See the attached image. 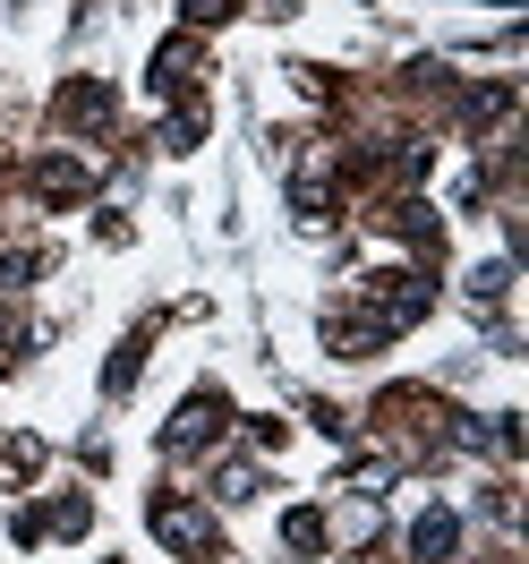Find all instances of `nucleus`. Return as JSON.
<instances>
[{
	"mask_svg": "<svg viewBox=\"0 0 529 564\" xmlns=\"http://www.w3.org/2000/svg\"><path fill=\"white\" fill-rule=\"evenodd\" d=\"M410 556H419V564H444V556H453V513H444V505H436V513H419V530H410Z\"/></svg>",
	"mask_w": 529,
	"mask_h": 564,
	"instance_id": "obj_3",
	"label": "nucleus"
},
{
	"mask_svg": "<svg viewBox=\"0 0 529 564\" xmlns=\"http://www.w3.org/2000/svg\"><path fill=\"white\" fill-rule=\"evenodd\" d=\"M213 427H222V402H213V393H197V402L179 411V427H172V436H163V445H172V454H188V445H206Z\"/></svg>",
	"mask_w": 529,
	"mask_h": 564,
	"instance_id": "obj_2",
	"label": "nucleus"
},
{
	"mask_svg": "<svg viewBox=\"0 0 529 564\" xmlns=\"http://www.w3.org/2000/svg\"><path fill=\"white\" fill-rule=\"evenodd\" d=\"M43 197H60V206L86 197V172H77V163H43Z\"/></svg>",
	"mask_w": 529,
	"mask_h": 564,
	"instance_id": "obj_4",
	"label": "nucleus"
},
{
	"mask_svg": "<svg viewBox=\"0 0 529 564\" xmlns=\"http://www.w3.org/2000/svg\"><path fill=\"white\" fill-rule=\"evenodd\" d=\"M154 530H163V539H172V547H179L188 564H222V539H213V522L197 513V505L163 496V505H154Z\"/></svg>",
	"mask_w": 529,
	"mask_h": 564,
	"instance_id": "obj_1",
	"label": "nucleus"
},
{
	"mask_svg": "<svg viewBox=\"0 0 529 564\" xmlns=\"http://www.w3.org/2000/svg\"><path fill=\"white\" fill-rule=\"evenodd\" d=\"M283 539H290V547H317V539H324V522H317V513H290V522H283Z\"/></svg>",
	"mask_w": 529,
	"mask_h": 564,
	"instance_id": "obj_5",
	"label": "nucleus"
},
{
	"mask_svg": "<svg viewBox=\"0 0 529 564\" xmlns=\"http://www.w3.org/2000/svg\"><path fill=\"white\" fill-rule=\"evenodd\" d=\"M231 9H240V0H188V18H197V26H213V18H231Z\"/></svg>",
	"mask_w": 529,
	"mask_h": 564,
	"instance_id": "obj_6",
	"label": "nucleus"
}]
</instances>
